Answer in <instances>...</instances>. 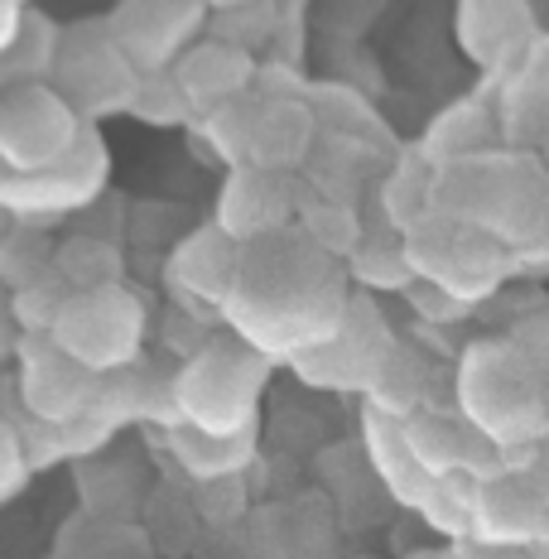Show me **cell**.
Wrapping results in <instances>:
<instances>
[{
    "label": "cell",
    "mask_w": 549,
    "mask_h": 559,
    "mask_svg": "<svg viewBox=\"0 0 549 559\" xmlns=\"http://www.w3.org/2000/svg\"><path fill=\"white\" fill-rule=\"evenodd\" d=\"M261 386H265L261 353H251L241 343H207L183 367L174 395H179V411L189 415L183 425L203 429V435H237V429H251V405Z\"/></svg>",
    "instance_id": "obj_1"
},
{
    "label": "cell",
    "mask_w": 549,
    "mask_h": 559,
    "mask_svg": "<svg viewBox=\"0 0 549 559\" xmlns=\"http://www.w3.org/2000/svg\"><path fill=\"white\" fill-rule=\"evenodd\" d=\"M458 559H535L525 545H497V540H463Z\"/></svg>",
    "instance_id": "obj_20"
},
{
    "label": "cell",
    "mask_w": 549,
    "mask_h": 559,
    "mask_svg": "<svg viewBox=\"0 0 549 559\" xmlns=\"http://www.w3.org/2000/svg\"><path fill=\"white\" fill-rule=\"evenodd\" d=\"M53 275L68 285V295L111 289V285H121V251L102 237H68L53 251Z\"/></svg>",
    "instance_id": "obj_9"
},
{
    "label": "cell",
    "mask_w": 549,
    "mask_h": 559,
    "mask_svg": "<svg viewBox=\"0 0 549 559\" xmlns=\"http://www.w3.org/2000/svg\"><path fill=\"white\" fill-rule=\"evenodd\" d=\"M237 271H241V255L231 247V237L207 227L179 247V255H174V265H169V280L179 295L203 299V305H222V299L237 289Z\"/></svg>",
    "instance_id": "obj_5"
},
{
    "label": "cell",
    "mask_w": 549,
    "mask_h": 559,
    "mask_svg": "<svg viewBox=\"0 0 549 559\" xmlns=\"http://www.w3.org/2000/svg\"><path fill=\"white\" fill-rule=\"evenodd\" d=\"M405 295H410V305L425 313L429 323H453V319H463V309H467V305H458V299L449 295V289L429 285V280H410V285H405Z\"/></svg>",
    "instance_id": "obj_18"
},
{
    "label": "cell",
    "mask_w": 549,
    "mask_h": 559,
    "mask_svg": "<svg viewBox=\"0 0 549 559\" xmlns=\"http://www.w3.org/2000/svg\"><path fill=\"white\" fill-rule=\"evenodd\" d=\"M463 419H449V415H410L401 419V439L410 449V459L419 463L425 477H449L458 473V459H463Z\"/></svg>",
    "instance_id": "obj_11"
},
{
    "label": "cell",
    "mask_w": 549,
    "mask_h": 559,
    "mask_svg": "<svg viewBox=\"0 0 549 559\" xmlns=\"http://www.w3.org/2000/svg\"><path fill=\"white\" fill-rule=\"evenodd\" d=\"M367 453H371V473L381 477V487L391 497H401L405 507H419L429 492L434 477L419 473V463L410 459L401 439V419H385V415H367Z\"/></svg>",
    "instance_id": "obj_6"
},
{
    "label": "cell",
    "mask_w": 549,
    "mask_h": 559,
    "mask_svg": "<svg viewBox=\"0 0 549 559\" xmlns=\"http://www.w3.org/2000/svg\"><path fill=\"white\" fill-rule=\"evenodd\" d=\"M429 526H439L443 535H458L467 540L473 535V477L463 473H449V477H434L425 492V502H419Z\"/></svg>",
    "instance_id": "obj_14"
},
{
    "label": "cell",
    "mask_w": 549,
    "mask_h": 559,
    "mask_svg": "<svg viewBox=\"0 0 549 559\" xmlns=\"http://www.w3.org/2000/svg\"><path fill=\"white\" fill-rule=\"evenodd\" d=\"M20 357H25V401L34 415L68 425V419H77L87 411L92 377L68 353H58L53 337H25Z\"/></svg>",
    "instance_id": "obj_4"
},
{
    "label": "cell",
    "mask_w": 549,
    "mask_h": 559,
    "mask_svg": "<svg viewBox=\"0 0 549 559\" xmlns=\"http://www.w3.org/2000/svg\"><path fill=\"white\" fill-rule=\"evenodd\" d=\"M53 271V241L44 231H10L0 241V289L15 295V289L34 285Z\"/></svg>",
    "instance_id": "obj_12"
},
{
    "label": "cell",
    "mask_w": 549,
    "mask_h": 559,
    "mask_svg": "<svg viewBox=\"0 0 549 559\" xmlns=\"http://www.w3.org/2000/svg\"><path fill=\"white\" fill-rule=\"evenodd\" d=\"M198 516L207 521V526H231V521H241V477H217V483H203V492H198Z\"/></svg>",
    "instance_id": "obj_17"
},
{
    "label": "cell",
    "mask_w": 549,
    "mask_h": 559,
    "mask_svg": "<svg viewBox=\"0 0 549 559\" xmlns=\"http://www.w3.org/2000/svg\"><path fill=\"white\" fill-rule=\"evenodd\" d=\"M20 477H25V459H20L15 435L0 425V497H5L10 487H20Z\"/></svg>",
    "instance_id": "obj_19"
},
{
    "label": "cell",
    "mask_w": 549,
    "mask_h": 559,
    "mask_svg": "<svg viewBox=\"0 0 549 559\" xmlns=\"http://www.w3.org/2000/svg\"><path fill=\"white\" fill-rule=\"evenodd\" d=\"M545 535L540 483L501 473L492 483H473V535L467 540L497 545H530Z\"/></svg>",
    "instance_id": "obj_3"
},
{
    "label": "cell",
    "mask_w": 549,
    "mask_h": 559,
    "mask_svg": "<svg viewBox=\"0 0 549 559\" xmlns=\"http://www.w3.org/2000/svg\"><path fill=\"white\" fill-rule=\"evenodd\" d=\"M289 217V203L279 193H271L265 174H237L227 198H222V237L247 241V237H265Z\"/></svg>",
    "instance_id": "obj_8"
},
{
    "label": "cell",
    "mask_w": 549,
    "mask_h": 559,
    "mask_svg": "<svg viewBox=\"0 0 549 559\" xmlns=\"http://www.w3.org/2000/svg\"><path fill=\"white\" fill-rule=\"evenodd\" d=\"M371 415L385 419H410L419 395H425V362L405 343H391V353L381 357L377 377H371Z\"/></svg>",
    "instance_id": "obj_10"
},
{
    "label": "cell",
    "mask_w": 549,
    "mask_h": 559,
    "mask_svg": "<svg viewBox=\"0 0 549 559\" xmlns=\"http://www.w3.org/2000/svg\"><path fill=\"white\" fill-rule=\"evenodd\" d=\"M63 305H68V285L49 271L44 280H34V285L10 295V323H15V333H25V337H49Z\"/></svg>",
    "instance_id": "obj_13"
},
{
    "label": "cell",
    "mask_w": 549,
    "mask_h": 559,
    "mask_svg": "<svg viewBox=\"0 0 549 559\" xmlns=\"http://www.w3.org/2000/svg\"><path fill=\"white\" fill-rule=\"evenodd\" d=\"M353 255V275L361 285H377V289H405L410 285V265H405V251H401V237H371L361 231L357 247L347 251Z\"/></svg>",
    "instance_id": "obj_15"
},
{
    "label": "cell",
    "mask_w": 549,
    "mask_h": 559,
    "mask_svg": "<svg viewBox=\"0 0 549 559\" xmlns=\"http://www.w3.org/2000/svg\"><path fill=\"white\" fill-rule=\"evenodd\" d=\"M15 347V323H10V295L0 289V353Z\"/></svg>",
    "instance_id": "obj_21"
},
{
    "label": "cell",
    "mask_w": 549,
    "mask_h": 559,
    "mask_svg": "<svg viewBox=\"0 0 549 559\" xmlns=\"http://www.w3.org/2000/svg\"><path fill=\"white\" fill-rule=\"evenodd\" d=\"M140 329H145L140 299L111 285L92 289V295H68L49 337L58 353H68L87 377H97V371H116L131 362L140 347Z\"/></svg>",
    "instance_id": "obj_2"
},
{
    "label": "cell",
    "mask_w": 549,
    "mask_h": 559,
    "mask_svg": "<svg viewBox=\"0 0 549 559\" xmlns=\"http://www.w3.org/2000/svg\"><path fill=\"white\" fill-rule=\"evenodd\" d=\"M309 237L319 241L323 251H337V255H347V251L357 247L361 227H357V217L347 213V207H337V203H323V207H313V213H309Z\"/></svg>",
    "instance_id": "obj_16"
},
{
    "label": "cell",
    "mask_w": 549,
    "mask_h": 559,
    "mask_svg": "<svg viewBox=\"0 0 549 559\" xmlns=\"http://www.w3.org/2000/svg\"><path fill=\"white\" fill-rule=\"evenodd\" d=\"M169 449L198 483L241 477V463L251 459V429H237V435H203V429H193V425H174Z\"/></svg>",
    "instance_id": "obj_7"
}]
</instances>
